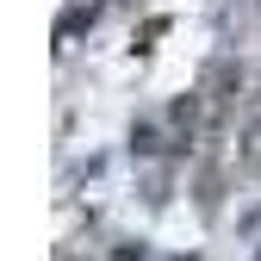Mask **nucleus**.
I'll use <instances>...</instances> for the list:
<instances>
[{"instance_id": "nucleus-1", "label": "nucleus", "mask_w": 261, "mask_h": 261, "mask_svg": "<svg viewBox=\"0 0 261 261\" xmlns=\"http://www.w3.org/2000/svg\"><path fill=\"white\" fill-rule=\"evenodd\" d=\"M237 162H243V168H249V174L261 168V112H255V118L243 124V137H237Z\"/></svg>"}]
</instances>
